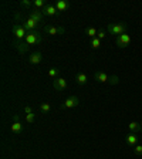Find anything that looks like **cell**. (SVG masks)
Segmentation results:
<instances>
[{
  "mask_svg": "<svg viewBox=\"0 0 142 159\" xmlns=\"http://www.w3.org/2000/svg\"><path fill=\"white\" fill-rule=\"evenodd\" d=\"M78 104H80V99H78V97H76V95H71V97H68V98L64 101L61 105H60V108L61 109H68V108H76V107H78Z\"/></svg>",
  "mask_w": 142,
  "mask_h": 159,
  "instance_id": "obj_4",
  "label": "cell"
},
{
  "mask_svg": "<svg viewBox=\"0 0 142 159\" xmlns=\"http://www.w3.org/2000/svg\"><path fill=\"white\" fill-rule=\"evenodd\" d=\"M139 124H141V129H142V121H141V122H139Z\"/></svg>",
  "mask_w": 142,
  "mask_h": 159,
  "instance_id": "obj_30",
  "label": "cell"
},
{
  "mask_svg": "<svg viewBox=\"0 0 142 159\" xmlns=\"http://www.w3.org/2000/svg\"><path fill=\"white\" fill-rule=\"evenodd\" d=\"M41 11H43L44 16H58V14H60V11L57 10L56 4H47V6L44 7Z\"/></svg>",
  "mask_w": 142,
  "mask_h": 159,
  "instance_id": "obj_8",
  "label": "cell"
},
{
  "mask_svg": "<svg viewBox=\"0 0 142 159\" xmlns=\"http://www.w3.org/2000/svg\"><path fill=\"white\" fill-rule=\"evenodd\" d=\"M128 128H129V131L131 132H139L141 131V124L139 122H136V121H132V122H129V125H128Z\"/></svg>",
  "mask_w": 142,
  "mask_h": 159,
  "instance_id": "obj_18",
  "label": "cell"
},
{
  "mask_svg": "<svg viewBox=\"0 0 142 159\" xmlns=\"http://www.w3.org/2000/svg\"><path fill=\"white\" fill-rule=\"evenodd\" d=\"M14 46L20 54L27 53V50H29V44L26 43V40H14Z\"/></svg>",
  "mask_w": 142,
  "mask_h": 159,
  "instance_id": "obj_9",
  "label": "cell"
},
{
  "mask_svg": "<svg viewBox=\"0 0 142 159\" xmlns=\"http://www.w3.org/2000/svg\"><path fill=\"white\" fill-rule=\"evenodd\" d=\"M47 4H46V0H34V9H41L43 10L44 7H46Z\"/></svg>",
  "mask_w": 142,
  "mask_h": 159,
  "instance_id": "obj_20",
  "label": "cell"
},
{
  "mask_svg": "<svg viewBox=\"0 0 142 159\" xmlns=\"http://www.w3.org/2000/svg\"><path fill=\"white\" fill-rule=\"evenodd\" d=\"M43 41V34L40 33V31H37V30H34V31H29L26 36V43L29 44V46H33V44H40Z\"/></svg>",
  "mask_w": 142,
  "mask_h": 159,
  "instance_id": "obj_2",
  "label": "cell"
},
{
  "mask_svg": "<svg viewBox=\"0 0 142 159\" xmlns=\"http://www.w3.org/2000/svg\"><path fill=\"white\" fill-rule=\"evenodd\" d=\"M10 129H11V132L13 134H20V132H23L24 125L21 122H13L11 125H10Z\"/></svg>",
  "mask_w": 142,
  "mask_h": 159,
  "instance_id": "obj_17",
  "label": "cell"
},
{
  "mask_svg": "<svg viewBox=\"0 0 142 159\" xmlns=\"http://www.w3.org/2000/svg\"><path fill=\"white\" fill-rule=\"evenodd\" d=\"M40 111L43 114H48L50 111H51V107H50L48 102H43L41 105H40Z\"/></svg>",
  "mask_w": 142,
  "mask_h": 159,
  "instance_id": "obj_21",
  "label": "cell"
},
{
  "mask_svg": "<svg viewBox=\"0 0 142 159\" xmlns=\"http://www.w3.org/2000/svg\"><path fill=\"white\" fill-rule=\"evenodd\" d=\"M134 152H135V155L141 156L142 155V145H135L134 146Z\"/></svg>",
  "mask_w": 142,
  "mask_h": 159,
  "instance_id": "obj_27",
  "label": "cell"
},
{
  "mask_svg": "<svg viewBox=\"0 0 142 159\" xmlns=\"http://www.w3.org/2000/svg\"><path fill=\"white\" fill-rule=\"evenodd\" d=\"M107 30H108L109 34H112V36H121V34H125L126 30H128V26L126 23H109L107 26Z\"/></svg>",
  "mask_w": 142,
  "mask_h": 159,
  "instance_id": "obj_1",
  "label": "cell"
},
{
  "mask_svg": "<svg viewBox=\"0 0 142 159\" xmlns=\"http://www.w3.org/2000/svg\"><path fill=\"white\" fill-rule=\"evenodd\" d=\"M34 121H36V114H27L26 115V122L27 124H33Z\"/></svg>",
  "mask_w": 142,
  "mask_h": 159,
  "instance_id": "obj_24",
  "label": "cell"
},
{
  "mask_svg": "<svg viewBox=\"0 0 142 159\" xmlns=\"http://www.w3.org/2000/svg\"><path fill=\"white\" fill-rule=\"evenodd\" d=\"M115 44L119 48H125V47H128L129 44H131V36H129L128 33L121 34V36H118L115 39Z\"/></svg>",
  "mask_w": 142,
  "mask_h": 159,
  "instance_id": "obj_5",
  "label": "cell"
},
{
  "mask_svg": "<svg viewBox=\"0 0 142 159\" xmlns=\"http://www.w3.org/2000/svg\"><path fill=\"white\" fill-rule=\"evenodd\" d=\"M13 119H14V122H20V116L17 115V114L16 115H13Z\"/></svg>",
  "mask_w": 142,
  "mask_h": 159,
  "instance_id": "obj_29",
  "label": "cell"
},
{
  "mask_svg": "<svg viewBox=\"0 0 142 159\" xmlns=\"http://www.w3.org/2000/svg\"><path fill=\"white\" fill-rule=\"evenodd\" d=\"M41 61H43V54L40 53V51H34V53L30 54V57H29L30 64H40Z\"/></svg>",
  "mask_w": 142,
  "mask_h": 159,
  "instance_id": "obj_12",
  "label": "cell"
},
{
  "mask_svg": "<svg viewBox=\"0 0 142 159\" xmlns=\"http://www.w3.org/2000/svg\"><path fill=\"white\" fill-rule=\"evenodd\" d=\"M105 36H107V33L104 31L103 29H99L98 30V33H97V39H99V40H104L105 39Z\"/></svg>",
  "mask_w": 142,
  "mask_h": 159,
  "instance_id": "obj_26",
  "label": "cell"
},
{
  "mask_svg": "<svg viewBox=\"0 0 142 159\" xmlns=\"http://www.w3.org/2000/svg\"><path fill=\"white\" fill-rule=\"evenodd\" d=\"M53 87L56 91H63V89L67 88V81L66 78H61V77H57L53 81Z\"/></svg>",
  "mask_w": 142,
  "mask_h": 159,
  "instance_id": "obj_7",
  "label": "cell"
},
{
  "mask_svg": "<svg viewBox=\"0 0 142 159\" xmlns=\"http://www.w3.org/2000/svg\"><path fill=\"white\" fill-rule=\"evenodd\" d=\"M29 19H33L34 21H37V23H41L44 19V14L41 10L39 9H30V13H29Z\"/></svg>",
  "mask_w": 142,
  "mask_h": 159,
  "instance_id": "obj_6",
  "label": "cell"
},
{
  "mask_svg": "<svg viewBox=\"0 0 142 159\" xmlns=\"http://www.w3.org/2000/svg\"><path fill=\"white\" fill-rule=\"evenodd\" d=\"M24 112H26V115H27V114H33L34 111H33V108H31V107L26 105V107H24Z\"/></svg>",
  "mask_w": 142,
  "mask_h": 159,
  "instance_id": "obj_28",
  "label": "cell"
},
{
  "mask_svg": "<svg viewBox=\"0 0 142 159\" xmlns=\"http://www.w3.org/2000/svg\"><path fill=\"white\" fill-rule=\"evenodd\" d=\"M97 33H98V30H97L95 27H87V29H85V34H87V36H88L91 40L95 39V37H97Z\"/></svg>",
  "mask_w": 142,
  "mask_h": 159,
  "instance_id": "obj_19",
  "label": "cell"
},
{
  "mask_svg": "<svg viewBox=\"0 0 142 159\" xmlns=\"http://www.w3.org/2000/svg\"><path fill=\"white\" fill-rule=\"evenodd\" d=\"M20 4L24 7H30V9H31V7L34 6V2H31V0H20Z\"/></svg>",
  "mask_w": 142,
  "mask_h": 159,
  "instance_id": "obj_25",
  "label": "cell"
},
{
  "mask_svg": "<svg viewBox=\"0 0 142 159\" xmlns=\"http://www.w3.org/2000/svg\"><path fill=\"white\" fill-rule=\"evenodd\" d=\"M89 46L93 47V48H99V47H101V40L95 37V39H93L89 41Z\"/></svg>",
  "mask_w": 142,
  "mask_h": 159,
  "instance_id": "obj_22",
  "label": "cell"
},
{
  "mask_svg": "<svg viewBox=\"0 0 142 159\" xmlns=\"http://www.w3.org/2000/svg\"><path fill=\"white\" fill-rule=\"evenodd\" d=\"M125 141H126V143H128V145L135 146L136 143H138V136H136L135 132H129L128 135L125 136Z\"/></svg>",
  "mask_w": 142,
  "mask_h": 159,
  "instance_id": "obj_15",
  "label": "cell"
},
{
  "mask_svg": "<svg viewBox=\"0 0 142 159\" xmlns=\"http://www.w3.org/2000/svg\"><path fill=\"white\" fill-rule=\"evenodd\" d=\"M21 26H23L27 31H34V30L39 27V23H37V21H34L33 19H27V20H24V21H23V24H21Z\"/></svg>",
  "mask_w": 142,
  "mask_h": 159,
  "instance_id": "obj_11",
  "label": "cell"
},
{
  "mask_svg": "<svg viewBox=\"0 0 142 159\" xmlns=\"http://www.w3.org/2000/svg\"><path fill=\"white\" fill-rule=\"evenodd\" d=\"M76 81H77V84L78 85H85L87 83H88V77H87V74H84V73H78L76 75Z\"/></svg>",
  "mask_w": 142,
  "mask_h": 159,
  "instance_id": "obj_16",
  "label": "cell"
},
{
  "mask_svg": "<svg viewBox=\"0 0 142 159\" xmlns=\"http://www.w3.org/2000/svg\"><path fill=\"white\" fill-rule=\"evenodd\" d=\"M44 33L48 34V36H57V34H60V29L56 26L47 24V26H44Z\"/></svg>",
  "mask_w": 142,
  "mask_h": 159,
  "instance_id": "obj_14",
  "label": "cell"
},
{
  "mask_svg": "<svg viewBox=\"0 0 142 159\" xmlns=\"http://www.w3.org/2000/svg\"><path fill=\"white\" fill-rule=\"evenodd\" d=\"M94 80L95 81H99V83H111V77L108 74H105L104 71H97L94 74Z\"/></svg>",
  "mask_w": 142,
  "mask_h": 159,
  "instance_id": "obj_10",
  "label": "cell"
},
{
  "mask_svg": "<svg viewBox=\"0 0 142 159\" xmlns=\"http://www.w3.org/2000/svg\"><path fill=\"white\" fill-rule=\"evenodd\" d=\"M11 31H13L16 40H26V36H27V33H29V31H27L23 26H20V24H13Z\"/></svg>",
  "mask_w": 142,
  "mask_h": 159,
  "instance_id": "obj_3",
  "label": "cell"
},
{
  "mask_svg": "<svg viewBox=\"0 0 142 159\" xmlns=\"http://www.w3.org/2000/svg\"><path fill=\"white\" fill-rule=\"evenodd\" d=\"M56 7L60 13H61V11H67V10L70 9V2L68 0H58L56 3Z\"/></svg>",
  "mask_w": 142,
  "mask_h": 159,
  "instance_id": "obj_13",
  "label": "cell"
},
{
  "mask_svg": "<svg viewBox=\"0 0 142 159\" xmlns=\"http://www.w3.org/2000/svg\"><path fill=\"white\" fill-rule=\"evenodd\" d=\"M58 73H60V70L53 67V68L48 70V77H51V78H57V77H58Z\"/></svg>",
  "mask_w": 142,
  "mask_h": 159,
  "instance_id": "obj_23",
  "label": "cell"
}]
</instances>
